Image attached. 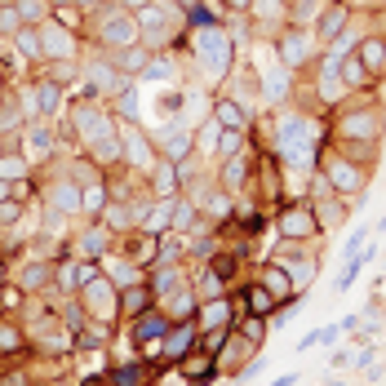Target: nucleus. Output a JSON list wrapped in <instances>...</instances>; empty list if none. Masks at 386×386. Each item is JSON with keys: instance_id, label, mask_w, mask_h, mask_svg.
<instances>
[{"instance_id": "f3484780", "label": "nucleus", "mask_w": 386, "mask_h": 386, "mask_svg": "<svg viewBox=\"0 0 386 386\" xmlns=\"http://www.w3.org/2000/svg\"><path fill=\"white\" fill-rule=\"evenodd\" d=\"M302 53H306V40H302V36H293V40L285 45V58H289V62H298Z\"/></svg>"}, {"instance_id": "cd10ccee", "label": "nucleus", "mask_w": 386, "mask_h": 386, "mask_svg": "<svg viewBox=\"0 0 386 386\" xmlns=\"http://www.w3.org/2000/svg\"><path fill=\"white\" fill-rule=\"evenodd\" d=\"M0 195H5V182H0Z\"/></svg>"}, {"instance_id": "6ab92c4d", "label": "nucleus", "mask_w": 386, "mask_h": 386, "mask_svg": "<svg viewBox=\"0 0 386 386\" xmlns=\"http://www.w3.org/2000/svg\"><path fill=\"white\" fill-rule=\"evenodd\" d=\"M138 306H147V289H129V298H125V311H138Z\"/></svg>"}, {"instance_id": "2eb2a0df", "label": "nucleus", "mask_w": 386, "mask_h": 386, "mask_svg": "<svg viewBox=\"0 0 386 386\" xmlns=\"http://www.w3.org/2000/svg\"><path fill=\"white\" fill-rule=\"evenodd\" d=\"M173 227H182V231L191 227V204H186V200H178V204H173Z\"/></svg>"}, {"instance_id": "c756f323", "label": "nucleus", "mask_w": 386, "mask_h": 386, "mask_svg": "<svg viewBox=\"0 0 386 386\" xmlns=\"http://www.w3.org/2000/svg\"><path fill=\"white\" fill-rule=\"evenodd\" d=\"M84 5H89V0H84Z\"/></svg>"}, {"instance_id": "393cba45", "label": "nucleus", "mask_w": 386, "mask_h": 386, "mask_svg": "<svg viewBox=\"0 0 386 386\" xmlns=\"http://www.w3.org/2000/svg\"><path fill=\"white\" fill-rule=\"evenodd\" d=\"M18 9H23V18H40V5H32V0H23Z\"/></svg>"}, {"instance_id": "20e7f679", "label": "nucleus", "mask_w": 386, "mask_h": 386, "mask_svg": "<svg viewBox=\"0 0 386 386\" xmlns=\"http://www.w3.org/2000/svg\"><path fill=\"white\" fill-rule=\"evenodd\" d=\"M200 324L209 328V333H213V328H222V324H227V302H222V298H218V302H209V306L200 311Z\"/></svg>"}, {"instance_id": "f03ea898", "label": "nucleus", "mask_w": 386, "mask_h": 386, "mask_svg": "<svg viewBox=\"0 0 386 386\" xmlns=\"http://www.w3.org/2000/svg\"><path fill=\"white\" fill-rule=\"evenodd\" d=\"M102 40H107V45H116V49H129V45L138 40L134 18H129V14H111L107 23H102Z\"/></svg>"}, {"instance_id": "b1692460", "label": "nucleus", "mask_w": 386, "mask_h": 386, "mask_svg": "<svg viewBox=\"0 0 386 386\" xmlns=\"http://www.w3.org/2000/svg\"><path fill=\"white\" fill-rule=\"evenodd\" d=\"M0 346H5V351H14V346H18V333H14V328H0Z\"/></svg>"}, {"instance_id": "a211bd4d", "label": "nucleus", "mask_w": 386, "mask_h": 386, "mask_svg": "<svg viewBox=\"0 0 386 386\" xmlns=\"http://www.w3.org/2000/svg\"><path fill=\"white\" fill-rule=\"evenodd\" d=\"M45 280H49V271H45V267H32V271L23 276V285H27V289H40Z\"/></svg>"}, {"instance_id": "c85d7f7f", "label": "nucleus", "mask_w": 386, "mask_h": 386, "mask_svg": "<svg viewBox=\"0 0 386 386\" xmlns=\"http://www.w3.org/2000/svg\"><path fill=\"white\" fill-rule=\"evenodd\" d=\"M182 5H195V0H182Z\"/></svg>"}, {"instance_id": "412c9836", "label": "nucleus", "mask_w": 386, "mask_h": 386, "mask_svg": "<svg viewBox=\"0 0 386 386\" xmlns=\"http://www.w3.org/2000/svg\"><path fill=\"white\" fill-rule=\"evenodd\" d=\"M18 222V204H0V227H14Z\"/></svg>"}, {"instance_id": "5701e85b", "label": "nucleus", "mask_w": 386, "mask_h": 386, "mask_svg": "<svg viewBox=\"0 0 386 386\" xmlns=\"http://www.w3.org/2000/svg\"><path fill=\"white\" fill-rule=\"evenodd\" d=\"M240 178H244V165H240V160H231V169H227V186H240Z\"/></svg>"}, {"instance_id": "39448f33", "label": "nucleus", "mask_w": 386, "mask_h": 386, "mask_svg": "<svg viewBox=\"0 0 386 386\" xmlns=\"http://www.w3.org/2000/svg\"><path fill=\"white\" fill-rule=\"evenodd\" d=\"M333 186L337 191H355V186H360V173H355L351 165H333Z\"/></svg>"}, {"instance_id": "f8f14e48", "label": "nucleus", "mask_w": 386, "mask_h": 386, "mask_svg": "<svg viewBox=\"0 0 386 386\" xmlns=\"http://www.w3.org/2000/svg\"><path fill=\"white\" fill-rule=\"evenodd\" d=\"M18 49L32 53V58H40V40H36V32H18Z\"/></svg>"}, {"instance_id": "bb28decb", "label": "nucleus", "mask_w": 386, "mask_h": 386, "mask_svg": "<svg viewBox=\"0 0 386 386\" xmlns=\"http://www.w3.org/2000/svg\"><path fill=\"white\" fill-rule=\"evenodd\" d=\"M231 5H249V0H231Z\"/></svg>"}, {"instance_id": "9b49d317", "label": "nucleus", "mask_w": 386, "mask_h": 386, "mask_svg": "<svg viewBox=\"0 0 386 386\" xmlns=\"http://www.w3.org/2000/svg\"><path fill=\"white\" fill-rule=\"evenodd\" d=\"M116 386H147V373L143 369H120L116 373Z\"/></svg>"}, {"instance_id": "1a4fd4ad", "label": "nucleus", "mask_w": 386, "mask_h": 386, "mask_svg": "<svg viewBox=\"0 0 386 386\" xmlns=\"http://www.w3.org/2000/svg\"><path fill=\"white\" fill-rule=\"evenodd\" d=\"M27 152H32V156H45V152H49V134H45V129H32V138H27Z\"/></svg>"}, {"instance_id": "a878e982", "label": "nucleus", "mask_w": 386, "mask_h": 386, "mask_svg": "<svg viewBox=\"0 0 386 386\" xmlns=\"http://www.w3.org/2000/svg\"><path fill=\"white\" fill-rule=\"evenodd\" d=\"M298 378H293V373H285V378H276V382H271V386H293Z\"/></svg>"}, {"instance_id": "ddd939ff", "label": "nucleus", "mask_w": 386, "mask_h": 386, "mask_svg": "<svg viewBox=\"0 0 386 386\" xmlns=\"http://www.w3.org/2000/svg\"><path fill=\"white\" fill-rule=\"evenodd\" d=\"M249 306L253 311H271V289H249Z\"/></svg>"}, {"instance_id": "4468645a", "label": "nucleus", "mask_w": 386, "mask_h": 386, "mask_svg": "<svg viewBox=\"0 0 386 386\" xmlns=\"http://www.w3.org/2000/svg\"><path fill=\"white\" fill-rule=\"evenodd\" d=\"M53 200H58V209H76L80 195H76V186H58V195H53Z\"/></svg>"}, {"instance_id": "f257e3e1", "label": "nucleus", "mask_w": 386, "mask_h": 386, "mask_svg": "<svg viewBox=\"0 0 386 386\" xmlns=\"http://www.w3.org/2000/svg\"><path fill=\"white\" fill-rule=\"evenodd\" d=\"M200 58L209 62L213 76H227V67H231V40H227V32L204 27V32H200Z\"/></svg>"}, {"instance_id": "dca6fc26", "label": "nucleus", "mask_w": 386, "mask_h": 386, "mask_svg": "<svg viewBox=\"0 0 386 386\" xmlns=\"http://www.w3.org/2000/svg\"><path fill=\"white\" fill-rule=\"evenodd\" d=\"M209 369H213V360H186V378H195V382H200Z\"/></svg>"}, {"instance_id": "0eeeda50", "label": "nucleus", "mask_w": 386, "mask_h": 386, "mask_svg": "<svg viewBox=\"0 0 386 386\" xmlns=\"http://www.w3.org/2000/svg\"><path fill=\"white\" fill-rule=\"evenodd\" d=\"M165 333V319L160 315H143V324H138V337H160Z\"/></svg>"}, {"instance_id": "7ed1b4c3", "label": "nucleus", "mask_w": 386, "mask_h": 386, "mask_svg": "<svg viewBox=\"0 0 386 386\" xmlns=\"http://www.w3.org/2000/svg\"><path fill=\"white\" fill-rule=\"evenodd\" d=\"M165 152L173 160H182L186 152H191V134H186V129H169V134H165Z\"/></svg>"}, {"instance_id": "aec40b11", "label": "nucleus", "mask_w": 386, "mask_h": 386, "mask_svg": "<svg viewBox=\"0 0 386 386\" xmlns=\"http://www.w3.org/2000/svg\"><path fill=\"white\" fill-rule=\"evenodd\" d=\"M337 27H342V9H333V14H328L324 23H319V32H324V36H333Z\"/></svg>"}, {"instance_id": "4be33fe9", "label": "nucleus", "mask_w": 386, "mask_h": 386, "mask_svg": "<svg viewBox=\"0 0 386 386\" xmlns=\"http://www.w3.org/2000/svg\"><path fill=\"white\" fill-rule=\"evenodd\" d=\"M200 138H204V147H213V143H222V129H218V125H213V120H209V125H204V134H200Z\"/></svg>"}, {"instance_id": "9d476101", "label": "nucleus", "mask_w": 386, "mask_h": 386, "mask_svg": "<svg viewBox=\"0 0 386 386\" xmlns=\"http://www.w3.org/2000/svg\"><path fill=\"white\" fill-rule=\"evenodd\" d=\"M262 285H267L271 293H289V276H285V271H267V276H262Z\"/></svg>"}, {"instance_id": "6e6552de", "label": "nucleus", "mask_w": 386, "mask_h": 386, "mask_svg": "<svg viewBox=\"0 0 386 386\" xmlns=\"http://www.w3.org/2000/svg\"><path fill=\"white\" fill-rule=\"evenodd\" d=\"M186 346H191V328H178V333H169V355H182Z\"/></svg>"}, {"instance_id": "423d86ee", "label": "nucleus", "mask_w": 386, "mask_h": 386, "mask_svg": "<svg viewBox=\"0 0 386 386\" xmlns=\"http://www.w3.org/2000/svg\"><path fill=\"white\" fill-rule=\"evenodd\" d=\"M285 231H289V235H306V231H311V218H306L302 209L289 213V218H285Z\"/></svg>"}]
</instances>
